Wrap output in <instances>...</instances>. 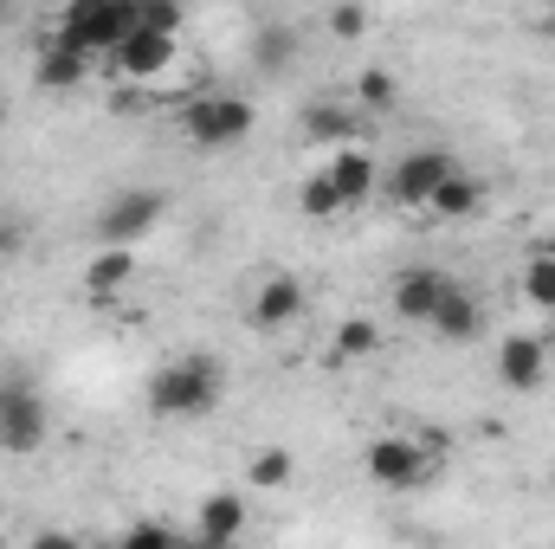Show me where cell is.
I'll use <instances>...</instances> for the list:
<instances>
[{
	"mask_svg": "<svg viewBox=\"0 0 555 549\" xmlns=\"http://www.w3.org/2000/svg\"><path fill=\"white\" fill-rule=\"evenodd\" d=\"M304 310H310V291H304L297 272H259L253 291H246V304H240L246 330H259V336H278V330L304 323Z\"/></svg>",
	"mask_w": 555,
	"mask_h": 549,
	"instance_id": "5b68a950",
	"label": "cell"
},
{
	"mask_svg": "<svg viewBox=\"0 0 555 549\" xmlns=\"http://www.w3.org/2000/svg\"><path fill=\"white\" fill-rule=\"evenodd\" d=\"M291 46H297V39H291V26H266V33H259V65H266V72L291 65Z\"/></svg>",
	"mask_w": 555,
	"mask_h": 549,
	"instance_id": "d4e9b609",
	"label": "cell"
},
{
	"mask_svg": "<svg viewBox=\"0 0 555 549\" xmlns=\"http://www.w3.org/2000/svg\"><path fill=\"white\" fill-rule=\"evenodd\" d=\"M26 549H78V537H72V531H39Z\"/></svg>",
	"mask_w": 555,
	"mask_h": 549,
	"instance_id": "83f0119b",
	"label": "cell"
},
{
	"mask_svg": "<svg viewBox=\"0 0 555 549\" xmlns=\"http://www.w3.org/2000/svg\"><path fill=\"white\" fill-rule=\"evenodd\" d=\"M297 478V452L291 446H253L246 452V485L253 491H284Z\"/></svg>",
	"mask_w": 555,
	"mask_h": 549,
	"instance_id": "d6986e66",
	"label": "cell"
},
{
	"mask_svg": "<svg viewBox=\"0 0 555 549\" xmlns=\"http://www.w3.org/2000/svg\"><path fill=\"white\" fill-rule=\"evenodd\" d=\"M246 524H253V511L240 491H207L188 518V549H240Z\"/></svg>",
	"mask_w": 555,
	"mask_h": 549,
	"instance_id": "30bf717a",
	"label": "cell"
},
{
	"mask_svg": "<svg viewBox=\"0 0 555 549\" xmlns=\"http://www.w3.org/2000/svg\"><path fill=\"white\" fill-rule=\"evenodd\" d=\"M0 330H7V323H0Z\"/></svg>",
	"mask_w": 555,
	"mask_h": 549,
	"instance_id": "1f68e13d",
	"label": "cell"
},
{
	"mask_svg": "<svg viewBox=\"0 0 555 549\" xmlns=\"http://www.w3.org/2000/svg\"><path fill=\"white\" fill-rule=\"evenodd\" d=\"M349 91H356V104H362V111H395V104H401V78H395V72H382V65H362Z\"/></svg>",
	"mask_w": 555,
	"mask_h": 549,
	"instance_id": "44dd1931",
	"label": "cell"
},
{
	"mask_svg": "<svg viewBox=\"0 0 555 549\" xmlns=\"http://www.w3.org/2000/svg\"><path fill=\"white\" fill-rule=\"evenodd\" d=\"M104 65L117 72V85H124V91H155V85H168V78H175V65H181V39H162V33L137 26V33H130Z\"/></svg>",
	"mask_w": 555,
	"mask_h": 549,
	"instance_id": "8992f818",
	"label": "cell"
},
{
	"mask_svg": "<svg viewBox=\"0 0 555 549\" xmlns=\"http://www.w3.org/2000/svg\"><path fill=\"white\" fill-rule=\"evenodd\" d=\"M52 433V413L33 388H0V452H39Z\"/></svg>",
	"mask_w": 555,
	"mask_h": 549,
	"instance_id": "8fae6325",
	"label": "cell"
},
{
	"mask_svg": "<svg viewBox=\"0 0 555 549\" xmlns=\"http://www.w3.org/2000/svg\"><path fill=\"white\" fill-rule=\"evenodd\" d=\"M530 26H537V33H550V39H555V7H543V13H537Z\"/></svg>",
	"mask_w": 555,
	"mask_h": 549,
	"instance_id": "f1b7e54d",
	"label": "cell"
},
{
	"mask_svg": "<svg viewBox=\"0 0 555 549\" xmlns=\"http://www.w3.org/2000/svg\"><path fill=\"white\" fill-rule=\"evenodd\" d=\"M137 33V0H72L59 13V46H72L78 59H111L124 39Z\"/></svg>",
	"mask_w": 555,
	"mask_h": 549,
	"instance_id": "7a4b0ae2",
	"label": "cell"
},
{
	"mask_svg": "<svg viewBox=\"0 0 555 549\" xmlns=\"http://www.w3.org/2000/svg\"><path fill=\"white\" fill-rule=\"evenodd\" d=\"M85 72H91V59H78V52L59 46V39H46V46L33 52V85H39V91H78Z\"/></svg>",
	"mask_w": 555,
	"mask_h": 549,
	"instance_id": "9a60e30c",
	"label": "cell"
},
{
	"mask_svg": "<svg viewBox=\"0 0 555 549\" xmlns=\"http://www.w3.org/2000/svg\"><path fill=\"white\" fill-rule=\"evenodd\" d=\"M543 375H550V343L530 336V330H511V336L498 343V382H504L511 395H537Z\"/></svg>",
	"mask_w": 555,
	"mask_h": 549,
	"instance_id": "4fadbf2b",
	"label": "cell"
},
{
	"mask_svg": "<svg viewBox=\"0 0 555 549\" xmlns=\"http://www.w3.org/2000/svg\"><path fill=\"white\" fill-rule=\"evenodd\" d=\"M162 214H168V194H162V188H124V194L104 201V214H98V240L137 253V240L162 227Z\"/></svg>",
	"mask_w": 555,
	"mask_h": 549,
	"instance_id": "ba28073f",
	"label": "cell"
},
{
	"mask_svg": "<svg viewBox=\"0 0 555 549\" xmlns=\"http://www.w3.org/2000/svg\"><path fill=\"white\" fill-rule=\"evenodd\" d=\"M426 330H433L439 343H472V336L485 330V304H478V297H472V291L459 284V291H452V297L439 304V317H433Z\"/></svg>",
	"mask_w": 555,
	"mask_h": 549,
	"instance_id": "ac0fdd59",
	"label": "cell"
},
{
	"mask_svg": "<svg viewBox=\"0 0 555 549\" xmlns=\"http://www.w3.org/2000/svg\"><path fill=\"white\" fill-rule=\"evenodd\" d=\"M0 544H7V537H0Z\"/></svg>",
	"mask_w": 555,
	"mask_h": 549,
	"instance_id": "d6a6232c",
	"label": "cell"
},
{
	"mask_svg": "<svg viewBox=\"0 0 555 549\" xmlns=\"http://www.w3.org/2000/svg\"><path fill=\"white\" fill-rule=\"evenodd\" d=\"M253 130H259V111L240 91H194L181 104V137L194 149H240Z\"/></svg>",
	"mask_w": 555,
	"mask_h": 549,
	"instance_id": "277c9868",
	"label": "cell"
},
{
	"mask_svg": "<svg viewBox=\"0 0 555 549\" xmlns=\"http://www.w3.org/2000/svg\"><path fill=\"white\" fill-rule=\"evenodd\" d=\"M369 33V7H330V39H362Z\"/></svg>",
	"mask_w": 555,
	"mask_h": 549,
	"instance_id": "484cf974",
	"label": "cell"
},
{
	"mask_svg": "<svg viewBox=\"0 0 555 549\" xmlns=\"http://www.w3.org/2000/svg\"><path fill=\"white\" fill-rule=\"evenodd\" d=\"M137 26H149V33H162V39H181L188 13H181L175 0H137Z\"/></svg>",
	"mask_w": 555,
	"mask_h": 549,
	"instance_id": "cb8c5ba5",
	"label": "cell"
},
{
	"mask_svg": "<svg viewBox=\"0 0 555 549\" xmlns=\"http://www.w3.org/2000/svg\"><path fill=\"white\" fill-rule=\"evenodd\" d=\"M130 284H137V253L98 246V253L85 259V272H78V297H85V304H124Z\"/></svg>",
	"mask_w": 555,
	"mask_h": 549,
	"instance_id": "5bb4252c",
	"label": "cell"
},
{
	"mask_svg": "<svg viewBox=\"0 0 555 549\" xmlns=\"http://www.w3.org/2000/svg\"><path fill=\"white\" fill-rule=\"evenodd\" d=\"M446 175H459V162H452L446 149H408V155H395V168L382 175V194H388L395 207H408V214H426V201L439 194Z\"/></svg>",
	"mask_w": 555,
	"mask_h": 549,
	"instance_id": "52a82bcc",
	"label": "cell"
},
{
	"mask_svg": "<svg viewBox=\"0 0 555 549\" xmlns=\"http://www.w3.org/2000/svg\"><path fill=\"white\" fill-rule=\"evenodd\" d=\"M20 253H26V227L13 214H0V266H13Z\"/></svg>",
	"mask_w": 555,
	"mask_h": 549,
	"instance_id": "4316f807",
	"label": "cell"
},
{
	"mask_svg": "<svg viewBox=\"0 0 555 549\" xmlns=\"http://www.w3.org/2000/svg\"><path fill=\"white\" fill-rule=\"evenodd\" d=\"M362 472L369 485L382 491H420L439 478V439H420V433H375L369 452H362Z\"/></svg>",
	"mask_w": 555,
	"mask_h": 549,
	"instance_id": "3957f363",
	"label": "cell"
},
{
	"mask_svg": "<svg viewBox=\"0 0 555 549\" xmlns=\"http://www.w3.org/2000/svg\"><path fill=\"white\" fill-rule=\"evenodd\" d=\"M452 291H459L452 272H439V266H408V272H395V284H388V310H395L401 323H420V330H426Z\"/></svg>",
	"mask_w": 555,
	"mask_h": 549,
	"instance_id": "9c48e42d",
	"label": "cell"
},
{
	"mask_svg": "<svg viewBox=\"0 0 555 549\" xmlns=\"http://www.w3.org/2000/svg\"><path fill=\"white\" fill-rule=\"evenodd\" d=\"M478 207H485V181H478V175H465V168H459V175H446V181H439V194L426 201V214H433L439 227H459V220H472Z\"/></svg>",
	"mask_w": 555,
	"mask_h": 549,
	"instance_id": "2e32d148",
	"label": "cell"
},
{
	"mask_svg": "<svg viewBox=\"0 0 555 549\" xmlns=\"http://www.w3.org/2000/svg\"><path fill=\"white\" fill-rule=\"evenodd\" d=\"M220 395H227V369L214 356H175V362H162L149 375L142 408L155 420H207L220 408Z\"/></svg>",
	"mask_w": 555,
	"mask_h": 549,
	"instance_id": "6da1fadb",
	"label": "cell"
},
{
	"mask_svg": "<svg viewBox=\"0 0 555 549\" xmlns=\"http://www.w3.org/2000/svg\"><path fill=\"white\" fill-rule=\"evenodd\" d=\"M537 253H550V259H555V240H543V246H537Z\"/></svg>",
	"mask_w": 555,
	"mask_h": 549,
	"instance_id": "4dcf8cb0",
	"label": "cell"
},
{
	"mask_svg": "<svg viewBox=\"0 0 555 549\" xmlns=\"http://www.w3.org/2000/svg\"><path fill=\"white\" fill-rule=\"evenodd\" d=\"M323 175H330V188H336V201H343V214L349 207H369L375 194H382V162L362 149V142H349V149H336L330 162H323Z\"/></svg>",
	"mask_w": 555,
	"mask_h": 549,
	"instance_id": "7c38bea8",
	"label": "cell"
},
{
	"mask_svg": "<svg viewBox=\"0 0 555 549\" xmlns=\"http://www.w3.org/2000/svg\"><path fill=\"white\" fill-rule=\"evenodd\" d=\"M297 214H304V220H336V214H343V201H336V188H330L323 168L297 181Z\"/></svg>",
	"mask_w": 555,
	"mask_h": 549,
	"instance_id": "603a6c76",
	"label": "cell"
},
{
	"mask_svg": "<svg viewBox=\"0 0 555 549\" xmlns=\"http://www.w3.org/2000/svg\"><path fill=\"white\" fill-rule=\"evenodd\" d=\"M382 349V323L375 317H343L330 336V362H369Z\"/></svg>",
	"mask_w": 555,
	"mask_h": 549,
	"instance_id": "ffe728a7",
	"label": "cell"
},
{
	"mask_svg": "<svg viewBox=\"0 0 555 549\" xmlns=\"http://www.w3.org/2000/svg\"><path fill=\"white\" fill-rule=\"evenodd\" d=\"M517 284H524V304H530V310H550L555 317V259L550 253H530Z\"/></svg>",
	"mask_w": 555,
	"mask_h": 549,
	"instance_id": "7402d4cb",
	"label": "cell"
},
{
	"mask_svg": "<svg viewBox=\"0 0 555 549\" xmlns=\"http://www.w3.org/2000/svg\"><path fill=\"white\" fill-rule=\"evenodd\" d=\"M78 549H124L117 537H91V544H78Z\"/></svg>",
	"mask_w": 555,
	"mask_h": 549,
	"instance_id": "f546056e",
	"label": "cell"
},
{
	"mask_svg": "<svg viewBox=\"0 0 555 549\" xmlns=\"http://www.w3.org/2000/svg\"><path fill=\"white\" fill-rule=\"evenodd\" d=\"M297 130L304 142H317V149H349L356 142V111H343V104H304V117H297Z\"/></svg>",
	"mask_w": 555,
	"mask_h": 549,
	"instance_id": "e0dca14e",
	"label": "cell"
}]
</instances>
